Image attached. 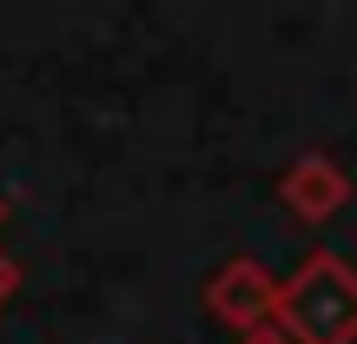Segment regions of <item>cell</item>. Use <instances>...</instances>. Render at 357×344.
Here are the masks:
<instances>
[{
	"instance_id": "cell-4",
	"label": "cell",
	"mask_w": 357,
	"mask_h": 344,
	"mask_svg": "<svg viewBox=\"0 0 357 344\" xmlns=\"http://www.w3.org/2000/svg\"><path fill=\"white\" fill-rule=\"evenodd\" d=\"M13 292H20V265L0 252V311H7V298H13Z\"/></svg>"
},
{
	"instance_id": "cell-3",
	"label": "cell",
	"mask_w": 357,
	"mask_h": 344,
	"mask_svg": "<svg viewBox=\"0 0 357 344\" xmlns=\"http://www.w3.org/2000/svg\"><path fill=\"white\" fill-rule=\"evenodd\" d=\"M278 205L298 218V225H324V218H337L351 205V172L337 166L331 153H305L278 179Z\"/></svg>"
},
{
	"instance_id": "cell-6",
	"label": "cell",
	"mask_w": 357,
	"mask_h": 344,
	"mask_svg": "<svg viewBox=\"0 0 357 344\" xmlns=\"http://www.w3.org/2000/svg\"><path fill=\"white\" fill-rule=\"evenodd\" d=\"M0 218H7V212H0Z\"/></svg>"
},
{
	"instance_id": "cell-1",
	"label": "cell",
	"mask_w": 357,
	"mask_h": 344,
	"mask_svg": "<svg viewBox=\"0 0 357 344\" xmlns=\"http://www.w3.org/2000/svg\"><path fill=\"white\" fill-rule=\"evenodd\" d=\"M271 331L284 344H357V265L337 252H305L291 278H278Z\"/></svg>"
},
{
	"instance_id": "cell-5",
	"label": "cell",
	"mask_w": 357,
	"mask_h": 344,
	"mask_svg": "<svg viewBox=\"0 0 357 344\" xmlns=\"http://www.w3.org/2000/svg\"><path fill=\"white\" fill-rule=\"evenodd\" d=\"M238 344H284L278 331H252V338H238Z\"/></svg>"
},
{
	"instance_id": "cell-2",
	"label": "cell",
	"mask_w": 357,
	"mask_h": 344,
	"mask_svg": "<svg viewBox=\"0 0 357 344\" xmlns=\"http://www.w3.org/2000/svg\"><path fill=\"white\" fill-rule=\"evenodd\" d=\"M199 305L212 311L225 331L252 338V331H271V305H278V278H271L258 258H225L212 278L199 285Z\"/></svg>"
}]
</instances>
